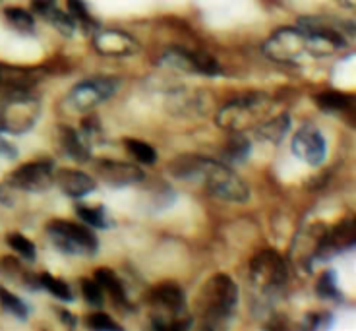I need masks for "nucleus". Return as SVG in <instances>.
<instances>
[{
  "instance_id": "nucleus-1",
  "label": "nucleus",
  "mask_w": 356,
  "mask_h": 331,
  "mask_svg": "<svg viewBox=\"0 0 356 331\" xmlns=\"http://www.w3.org/2000/svg\"><path fill=\"white\" fill-rule=\"evenodd\" d=\"M343 45V37L327 24L316 18H302L298 22V29H277L266 41L264 53L275 63L302 64L314 58L330 56Z\"/></svg>"
},
{
  "instance_id": "nucleus-2",
  "label": "nucleus",
  "mask_w": 356,
  "mask_h": 331,
  "mask_svg": "<svg viewBox=\"0 0 356 331\" xmlns=\"http://www.w3.org/2000/svg\"><path fill=\"white\" fill-rule=\"evenodd\" d=\"M169 169L177 179L200 182L207 190V194L219 197L222 202L244 204L250 200V188L246 182L219 161L197 155H182L170 163Z\"/></svg>"
},
{
  "instance_id": "nucleus-3",
  "label": "nucleus",
  "mask_w": 356,
  "mask_h": 331,
  "mask_svg": "<svg viewBox=\"0 0 356 331\" xmlns=\"http://www.w3.org/2000/svg\"><path fill=\"white\" fill-rule=\"evenodd\" d=\"M238 302V286L229 275H213L196 298V310L204 318L205 325L219 328L231 318L232 310Z\"/></svg>"
},
{
  "instance_id": "nucleus-4",
  "label": "nucleus",
  "mask_w": 356,
  "mask_h": 331,
  "mask_svg": "<svg viewBox=\"0 0 356 331\" xmlns=\"http://www.w3.org/2000/svg\"><path fill=\"white\" fill-rule=\"evenodd\" d=\"M41 115L39 99L29 90L4 91L0 97V132L26 134Z\"/></svg>"
},
{
  "instance_id": "nucleus-5",
  "label": "nucleus",
  "mask_w": 356,
  "mask_h": 331,
  "mask_svg": "<svg viewBox=\"0 0 356 331\" xmlns=\"http://www.w3.org/2000/svg\"><path fill=\"white\" fill-rule=\"evenodd\" d=\"M147 305L152 310L153 328L157 330H186L192 325V318L186 314L184 293L177 285L155 286L149 296Z\"/></svg>"
},
{
  "instance_id": "nucleus-6",
  "label": "nucleus",
  "mask_w": 356,
  "mask_h": 331,
  "mask_svg": "<svg viewBox=\"0 0 356 331\" xmlns=\"http://www.w3.org/2000/svg\"><path fill=\"white\" fill-rule=\"evenodd\" d=\"M269 105H271V101L266 93H250L244 97H236L219 111L215 122L225 130L244 132V130L254 128L266 120Z\"/></svg>"
},
{
  "instance_id": "nucleus-7",
  "label": "nucleus",
  "mask_w": 356,
  "mask_h": 331,
  "mask_svg": "<svg viewBox=\"0 0 356 331\" xmlns=\"http://www.w3.org/2000/svg\"><path fill=\"white\" fill-rule=\"evenodd\" d=\"M250 279L261 296H275L286 283L285 260L273 250L259 252L250 264Z\"/></svg>"
},
{
  "instance_id": "nucleus-8",
  "label": "nucleus",
  "mask_w": 356,
  "mask_h": 331,
  "mask_svg": "<svg viewBox=\"0 0 356 331\" xmlns=\"http://www.w3.org/2000/svg\"><path fill=\"white\" fill-rule=\"evenodd\" d=\"M47 233L53 244L64 254L70 256H91L97 252V239L88 227L70 221H53Z\"/></svg>"
},
{
  "instance_id": "nucleus-9",
  "label": "nucleus",
  "mask_w": 356,
  "mask_h": 331,
  "mask_svg": "<svg viewBox=\"0 0 356 331\" xmlns=\"http://www.w3.org/2000/svg\"><path fill=\"white\" fill-rule=\"evenodd\" d=\"M116 90H118V80L115 78H93V80L80 81L66 95L64 107L70 113H86L113 97Z\"/></svg>"
},
{
  "instance_id": "nucleus-10",
  "label": "nucleus",
  "mask_w": 356,
  "mask_h": 331,
  "mask_svg": "<svg viewBox=\"0 0 356 331\" xmlns=\"http://www.w3.org/2000/svg\"><path fill=\"white\" fill-rule=\"evenodd\" d=\"M161 63L177 70L202 74V76H217L221 74V66L213 56L202 51H186V49H170L163 54Z\"/></svg>"
},
{
  "instance_id": "nucleus-11",
  "label": "nucleus",
  "mask_w": 356,
  "mask_h": 331,
  "mask_svg": "<svg viewBox=\"0 0 356 331\" xmlns=\"http://www.w3.org/2000/svg\"><path fill=\"white\" fill-rule=\"evenodd\" d=\"M54 180V167L51 161L26 163L10 175V184L14 188L27 192H43Z\"/></svg>"
},
{
  "instance_id": "nucleus-12",
  "label": "nucleus",
  "mask_w": 356,
  "mask_h": 331,
  "mask_svg": "<svg viewBox=\"0 0 356 331\" xmlns=\"http://www.w3.org/2000/svg\"><path fill=\"white\" fill-rule=\"evenodd\" d=\"M356 227L353 221H343L337 227H333L330 233H325L320 239V244L316 248L318 260H327L339 252H345L355 244Z\"/></svg>"
},
{
  "instance_id": "nucleus-13",
  "label": "nucleus",
  "mask_w": 356,
  "mask_h": 331,
  "mask_svg": "<svg viewBox=\"0 0 356 331\" xmlns=\"http://www.w3.org/2000/svg\"><path fill=\"white\" fill-rule=\"evenodd\" d=\"M95 172L111 186H132L136 182H142L145 177L140 167L113 159H101L95 163Z\"/></svg>"
},
{
  "instance_id": "nucleus-14",
  "label": "nucleus",
  "mask_w": 356,
  "mask_h": 331,
  "mask_svg": "<svg viewBox=\"0 0 356 331\" xmlns=\"http://www.w3.org/2000/svg\"><path fill=\"white\" fill-rule=\"evenodd\" d=\"M93 47L103 56H132L138 53V41L132 35L118 29H105L95 35Z\"/></svg>"
},
{
  "instance_id": "nucleus-15",
  "label": "nucleus",
  "mask_w": 356,
  "mask_h": 331,
  "mask_svg": "<svg viewBox=\"0 0 356 331\" xmlns=\"http://www.w3.org/2000/svg\"><path fill=\"white\" fill-rule=\"evenodd\" d=\"M293 153L304 163L318 167L325 159V140L314 128H304L293 138Z\"/></svg>"
},
{
  "instance_id": "nucleus-16",
  "label": "nucleus",
  "mask_w": 356,
  "mask_h": 331,
  "mask_svg": "<svg viewBox=\"0 0 356 331\" xmlns=\"http://www.w3.org/2000/svg\"><path fill=\"white\" fill-rule=\"evenodd\" d=\"M56 184L60 186L66 196L70 197H83L88 196L91 190L95 188V180L89 175L76 169H63L54 175Z\"/></svg>"
},
{
  "instance_id": "nucleus-17",
  "label": "nucleus",
  "mask_w": 356,
  "mask_h": 331,
  "mask_svg": "<svg viewBox=\"0 0 356 331\" xmlns=\"http://www.w3.org/2000/svg\"><path fill=\"white\" fill-rule=\"evenodd\" d=\"M31 6L43 18L49 19L60 33L72 35V31H74V18L68 16V14H64L63 10L56 6V0H31Z\"/></svg>"
},
{
  "instance_id": "nucleus-18",
  "label": "nucleus",
  "mask_w": 356,
  "mask_h": 331,
  "mask_svg": "<svg viewBox=\"0 0 356 331\" xmlns=\"http://www.w3.org/2000/svg\"><path fill=\"white\" fill-rule=\"evenodd\" d=\"M35 78L37 74L33 70L0 64V91L2 93L12 90H29V86L35 81Z\"/></svg>"
},
{
  "instance_id": "nucleus-19",
  "label": "nucleus",
  "mask_w": 356,
  "mask_h": 331,
  "mask_svg": "<svg viewBox=\"0 0 356 331\" xmlns=\"http://www.w3.org/2000/svg\"><path fill=\"white\" fill-rule=\"evenodd\" d=\"M58 143H60L63 152L68 153L74 159H78V161H88L89 159V145L83 140V134H78L76 130H72L68 126L58 128Z\"/></svg>"
},
{
  "instance_id": "nucleus-20",
  "label": "nucleus",
  "mask_w": 356,
  "mask_h": 331,
  "mask_svg": "<svg viewBox=\"0 0 356 331\" xmlns=\"http://www.w3.org/2000/svg\"><path fill=\"white\" fill-rule=\"evenodd\" d=\"M93 279L97 281L99 286L111 295V298L115 300L116 305H124L126 302V293H124V285H122V281L118 279L115 271H111L108 268H99L95 271V275Z\"/></svg>"
},
{
  "instance_id": "nucleus-21",
  "label": "nucleus",
  "mask_w": 356,
  "mask_h": 331,
  "mask_svg": "<svg viewBox=\"0 0 356 331\" xmlns=\"http://www.w3.org/2000/svg\"><path fill=\"white\" fill-rule=\"evenodd\" d=\"M289 124L291 120L286 115H279L275 118H269V120H264L261 124H258V138L259 140H267V142H281L285 138L286 130H289Z\"/></svg>"
},
{
  "instance_id": "nucleus-22",
  "label": "nucleus",
  "mask_w": 356,
  "mask_h": 331,
  "mask_svg": "<svg viewBox=\"0 0 356 331\" xmlns=\"http://www.w3.org/2000/svg\"><path fill=\"white\" fill-rule=\"evenodd\" d=\"M4 16L8 19V24L14 29H18L19 33H33L35 29V19L33 16L24 8H18V6H12V8L4 10Z\"/></svg>"
},
{
  "instance_id": "nucleus-23",
  "label": "nucleus",
  "mask_w": 356,
  "mask_h": 331,
  "mask_svg": "<svg viewBox=\"0 0 356 331\" xmlns=\"http://www.w3.org/2000/svg\"><path fill=\"white\" fill-rule=\"evenodd\" d=\"M316 103L323 111L341 113V111H345L350 105V97L345 95V93H339V91H325V93H320L316 97Z\"/></svg>"
},
{
  "instance_id": "nucleus-24",
  "label": "nucleus",
  "mask_w": 356,
  "mask_h": 331,
  "mask_svg": "<svg viewBox=\"0 0 356 331\" xmlns=\"http://www.w3.org/2000/svg\"><path fill=\"white\" fill-rule=\"evenodd\" d=\"M124 145H126V150L132 153L134 159L143 163V165H153L155 159H157V153H155V150H153L149 143L140 142V140H134V138H128V140H124Z\"/></svg>"
},
{
  "instance_id": "nucleus-25",
  "label": "nucleus",
  "mask_w": 356,
  "mask_h": 331,
  "mask_svg": "<svg viewBox=\"0 0 356 331\" xmlns=\"http://www.w3.org/2000/svg\"><path fill=\"white\" fill-rule=\"evenodd\" d=\"M76 213L80 217L83 223L91 225V227H97V229H107L108 219L107 213L103 207H89V206H78Z\"/></svg>"
},
{
  "instance_id": "nucleus-26",
  "label": "nucleus",
  "mask_w": 356,
  "mask_h": 331,
  "mask_svg": "<svg viewBox=\"0 0 356 331\" xmlns=\"http://www.w3.org/2000/svg\"><path fill=\"white\" fill-rule=\"evenodd\" d=\"M8 244L10 248L14 252H18L22 258H26V260H35V244L29 241V239H26L24 234H8Z\"/></svg>"
},
{
  "instance_id": "nucleus-27",
  "label": "nucleus",
  "mask_w": 356,
  "mask_h": 331,
  "mask_svg": "<svg viewBox=\"0 0 356 331\" xmlns=\"http://www.w3.org/2000/svg\"><path fill=\"white\" fill-rule=\"evenodd\" d=\"M39 283L49 291V293H53L56 298H63V300H70L72 298V293H70V286L66 285L64 281L60 279L53 277V275H47L43 273L41 277H39Z\"/></svg>"
},
{
  "instance_id": "nucleus-28",
  "label": "nucleus",
  "mask_w": 356,
  "mask_h": 331,
  "mask_svg": "<svg viewBox=\"0 0 356 331\" xmlns=\"http://www.w3.org/2000/svg\"><path fill=\"white\" fill-rule=\"evenodd\" d=\"M0 305H2V308H6L10 314H14L16 318H26L27 316V306L19 300L18 296L12 295L6 289H0Z\"/></svg>"
},
{
  "instance_id": "nucleus-29",
  "label": "nucleus",
  "mask_w": 356,
  "mask_h": 331,
  "mask_svg": "<svg viewBox=\"0 0 356 331\" xmlns=\"http://www.w3.org/2000/svg\"><path fill=\"white\" fill-rule=\"evenodd\" d=\"M81 293H83L89 305L103 306V289L99 286L95 279H83L81 281Z\"/></svg>"
},
{
  "instance_id": "nucleus-30",
  "label": "nucleus",
  "mask_w": 356,
  "mask_h": 331,
  "mask_svg": "<svg viewBox=\"0 0 356 331\" xmlns=\"http://www.w3.org/2000/svg\"><path fill=\"white\" fill-rule=\"evenodd\" d=\"M250 152V143L248 140H244L241 136V132H236V136L232 138L229 145H227V155L231 159H244Z\"/></svg>"
},
{
  "instance_id": "nucleus-31",
  "label": "nucleus",
  "mask_w": 356,
  "mask_h": 331,
  "mask_svg": "<svg viewBox=\"0 0 356 331\" xmlns=\"http://www.w3.org/2000/svg\"><path fill=\"white\" fill-rule=\"evenodd\" d=\"M86 323H88V328H93V330H120V325L113 322L105 314H91Z\"/></svg>"
},
{
  "instance_id": "nucleus-32",
  "label": "nucleus",
  "mask_w": 356,
  "mask_h": 331,
  "mask_svg": "<svg viewBox=\"0 0 356 331\" xmlns=\"http://www.w3.org/2000/svg\"><path fill=\"white\" fill-rule=\"evenodd\" d=\"M318 293L323 296H337V283H335V275L327 271V273H323L320 279V283H318Z\"/></svg>"
},
{
  "instance_id": "nucleus-33",
  "label": "nucleus",
  "mask_w": 356,
  "mask_h": 331,
  "mask_svg": "<svg viewBox=\"0 0 356 331\" xmlns=\"http://www.w3.org/2000/svg\"><path fill=\"white\" fill-rule=\"evenodd\" d=\"M16 155H18V152L14 150V145L0 138V157H8V159H14Z\"/></svg>"
},
{
  "instance_id": "nucleus-34",
  "label": "nucleus",
  "mask_w": 356,
  "mask_h": 331,
  "mask_svg": "<svg viewBox=\"0 0 356 331\" xmlns=\"http://www.w3.org/2000/svg\"><path fill=\"white\" fill-rule=\"evenodd\" d=\"M341 2H343L345 6H348V8H353V6H355V0H341Z\"/></svg>"
}]
</instances>
